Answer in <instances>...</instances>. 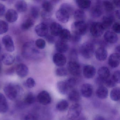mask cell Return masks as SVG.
Here are the masks:
<instances>
[{"label":"cell","instance_id":"58","mask_svg":"<svg viewBox=\"0 0 120 120\" xmlns=\"http://www.w3.org/2000/svg\"><path fill=\"white\" fill-rule=\"evenodd\" d=\"M116 16L119 19H120V12L118 10H117L116 12Z\"/></svg>","mask_w":120,"mask_h":120},{"label":"cell","instance_id":"30","mask_svg":"<svg viewBox=\"0 0 120 120\" xmlns=\"http://www.w3.org/2000/svg\"><path fill=\"white\" fill-rule=\"evenodd\" d=\"M15 61V57L12 55L5 53L2 56V61L5 65L10 66L14 64Z\"/></svg>","mask_w":120,"mask_h":120},{"label":"cell","instance_id":"45","mask_svg":"<svg viewBox=\"0 0 120 120\" xmlns=\"http://www.w3.org/2000/svg\"><path fill=\"white\" fill-rule=\"evenodd\" d=\"M35 44L37 48L39 49H44L46 45L45 41L42 38H39L36 40L35 42Z\"/></svg>","mask_w":120,"mask_h":120},{"label":"cell","instance_id":"19","mask_svg":"<svg viewBox=\"0 0 120 120\" xmlns=\"http://www.w3.org/2000/svg\"><path fill=\"white\" fill-rule=\"evenodd\" d=\"M95 57L98 61H102L107 58L108 52L104 47H101L97 49L95 52Z\"/></svg>","mask_w":120,"mask_h":120},{"label":"cell","instance_id":"40","mask_svg":"<svg viewBox=\"0 0 120 120\" xmlns=\"http://www.w3.org/2000/svg\"><path fill=\"white\" fill-rule=\"evenodd\" d=\"M60 9H62L66 11L70 15L74 13V8L73 6L70 4L67 3H64L62 4Z\"/></svg>","mask_w":120,"mask_h":120},{"label":"cell","instance_id":"4","mask_svg":"<svg viewBox=\"0 0 120 120\" xmlns=\"http://www.w3.org/2000/svg\"><path fill=\"white\" fill-rule=\"evenodd\" d=\"M87 26L84 21H76L71 25V30L73 33L82 36L86 34Z\"/></svg>","mask_w":120,"mask_h":120},{"label":"cell","instance_id":"33","mask_svg":"<svg viewBox=\"0 0 120 120\" xmlns=\"http://www.w3.org/2000/svg\"><path fill=\"white\" fill-rule=\"evenodd\" d=\"M78 7L82 10L88 9L91 5V2L88 0H78L76 1Z\"/></svg>","mask_w":120,"mask_h":120},{"label":"cell","instance_id":"59","mask_svg":"<svg viewBox=\"0 0 120 120\" xmlns=\"http://www.w3.org/2000/svg\"><path fill=\"white\" fill-rule=\"evenodd\" d=\"M116 53H118V54H120V47L119 45H118L116 47Z\"/></svg>","mask_w":120,"mask_h":120},{"label":"cell","instance_id":"5","mask_svg":"<svg viewBox=\"0 0 120 120\" xmlns=\"http://www.w3.org/2000/svg\"><path fill=\"white\" fill-rule=\"evenodd\" d=\"M82 111L81 105L78 103L73 104L69 108L67 116L68 119L75 120L81 115Z\"/></svg>","mask_w":120,"mask_h":120},{"label":"cell","instance_id":"18","mask_svg":"<svg viewBox=\"0 0 120 120\" xmlns=\"http://www.w3.org/2000/svg\"><path fill=\"white\" fill-rule=\"evenodd\" d=\"M15 71L17 75L21 78H24L28 74V68L26 64H18L15 68Z\"/></svg>","mask_w":120,"mask_h":120},{"label":"cell","instance_id":"32","mask_svg":"<svg viewBox=\"0 0 120 120\" xmlns=\"http://www.w3.org/2000/svg\"><path fill=\"white\" fill-rule=\"evenodd\" d=\"M68 102L66 100H61L59 101L56 105V109L60 112L66 111L68 108Z\"/></svg>","mask_w":120,"mask_h":120},{"label":"cell","instance_id":"2","mask_svg":"<svg viewBox=\"0 0 120 120\" xmlns=\"http://www.w3.org/2000/svg\"><path fill=\"white\" fill-rule=\"evenodd\" d=\"M21 90V88L19 85L12 83L7 84L4 88L5 94L11 100H16L19 96Z\"/></svg>","mask_w":120,"mask_h":120},{"label":"cell","instance_id":"60","mask_svg":"<svg viewBox=\"0 0 120 120\" xmlns=\"http://www.w3.org/2000/svg\"><path fill=\"white\" fill-rule=\"evenodd\" d=\"M2 61L0 60V73H1L2 71Z\"/></svg>","mask_w":120,"mask_h":120},{"label":"cell","instance_id":"47","mask_svg":"<svg viewBox=\"0 0 120 120\" xmlns=\"http://www.w3.org/2000/svg\"><path fill=\"white\" fill-rule=\"evenodd\" d=\"M38 117L37 116L34 114H26L24 115L22 118V120H37Z\"/></svg>","mask_w":120,"mask_h":120},{"label":"cell","instance_id":"17","mask_svg":"<svg viewBox=\"0 0 120 120\" xmlns=\"http://www.w3.org/2000/svg\"><path fill=\"white\" fill-rule=\"evenodd\" d=\"M120 54L114 53L111 54L109 57L108 64L109 66L112 68L118 67L120 64Z\"/></svg>","mask_w":120,"mask_h":120},{"label":"cell","instance_id":"7","mask_svg":"<svg viewBox=\"0 0 120 120\" xmlns=\"http://www.w3.org/2000/svg\"><path fill=\"white\" fill-rule=\"evenodd\" d=\"M67 71L72 75L79 76L81 73L80 64L76 61H70L67 64Z\"/></svg>","mask_w":120,"mask_h":120},{"label":"cell","instance_id":"55","mask_svg":"<svg viewBox=\"0 0 120 120\" xmlns=\"http://www.w3.org/2000/svg\"><path fill=\"white\" fill-rule=\"evenodd\" d=\"M93 120H106V119L102 116L97 115L94 117Z\"/></svg>","mask_w":120,"mask_h":120},{"label":"cell","instance_id":"23","mask_svg":"<svg viewBox=\"0 0 120 120\" xmlns=\"http://www.w3.org/2000/svg\"><path fill=\"white\" fill-rule=\"evenodd\" d=\"M50 28L51 35L54 36H59L63 29L62 26L56 22H52L50 24Z\"/></svg>","mask_w":120,"mask_h":120},{"label":"cell","instance_id":"3","mask_svg":"<svg viewBox=\"0 0 120 120\" xmlns=\"http://www.w3.org/2000/svg\"><path fill=\"white\" fill-rule=\"evenodd\" d=\"M95 46L90 42H86L81 45L80 48V52L81 56L85 59H89L94 54Z\"/></svg>","mask_w":120,"mask_h":120},{"label":"cell","instance_id":"20","mask_svg":"<svg viewBox=\"0 0 120 120\" xmlns=\"http://www.w3.org/2000/svg\"><path fill=\"white\" fill-rule=\"evenodd\" d=\"M5 17L6 20L8 22L12 23L17 21L19 15L16 10L13 9H10L7 11Z\"/></svg>","mask_w":120,"mask_h":120},{"label":"cell","instance_id":"21","mask_svg":"<svg viewBox=\"0 0 120 120\" xmlns=\"http://www.w3.org/2000/svg\"><path fill=\"white\" fill-rule=\"evenodd\" d=\"M98 78L105 81L110 77V71L109 69L106 67H100L98 71Z\"/></svg>","mask_w":120,"mask_h":120},{"label":"cell","instance_id":"34","mask_svg":"<svg viewBox=\"0 0 120 120\" xmlns=\"http://www.w3.org/2000/svg\"><path fill=\"white\" fill-rule=\"evenodd\" d=\"M111 99L114 101H119L120 99V90L118 87H115L111 90L110 94Z\"/></svg>","mask_w":120,"mask_h":120},{"label":"cell","instance_id":"13","mask_svg":"<svg viewBox=\"0 0 120 120\" xmlns=\"http://www.w3.org/2000/svg\"><path fill=\"white\" fill-rule=\"evenodd\" d=\"M52 60L54 64L58 67H62L64 66L67 62L66 56L61 53H56L53 56Z\"/></svg>","mask_w":120,"mask_h":120},{"label":"cell","instance_id":"38","mask_svg":"<svg viewBox=\"0 0 120 120\" xmlns=\"http://www.w3.org/2000/svg\"><path fill=\"white\" fill-rule=\"evenodd\" d=\"M74 16L76 21H84L85 17V14L82 10L78 9L74 12Z\"/></svg>","mask_w":120,"mask_h":120},{"label":"cell","instance_id":"16","mask_svg":"<svg viewBox=\"0 0 120 120\" xmlns=\"http://www.w3.org/2000/svg\"><path fill=\"white\" fill-rule=\"evenodd\" d=\"M70 16L68 12L62 9H60L56 13V18L57 20L64 23H67L68 21Z\"/></svg>","mask_w":120,"mask_h":120},{"label":"cell","instance_id":"8","mask_svg":"<svg viewBox=\"0 0 120 120\" xmlns=\"http://www.w3.org/2000/svg\"><path fill=\"white\" fill-rule=\"evenodd\" d=\"M38 102L44 105H48L52 102V97L50 94L46 90H42L40 92L37 97Z\"/></svg>","mask_w":120,"mask_h":120},{"label":"cell","instance_id":"25","mask_svg":"<svg viewBox=\"0 0 120 120\" xmlns=\"http://www.w3.org/2000/svg\"><path fill=\"white\" fill-rule=\"evenodd\" d=\"M8 104L5 96L0 93V113H5L8 111Z\"/></svg>","mask_w":120,"mask_h":120},{"label":"cell","instance_id":"9","mask_svg":"<svg viewBox=\"0 0 120 120\" xmlns=\"http://www.w3.org/2000/svg\"><path fill=\"white\" fill-rule=\"evenodd\" d=\"M2 42L8 52H11L14 51V44L11 36L9 35L4 36L2 38Z\"/></svg>","mask_w":120,"mask_h":120},{"label":"cell","instance_id":"10","mask_svg":"<svg viewBox=\"0 0 120 120\" xmlns=\"http://www.w3.org/2000/svg\"><path fill=\"white\" fill-rule=\"evenodd\" d=\"M35 30L36 34L40 37H45L48 35V26L45 23H42L38 24L36 26Z\"/></svg>","mask_w":120,"mask_h":120},{"label":"cell","instance_id":"28","mask_svg":"<svg viewBox=\"0 0 120 120\" xmlns=\"http://www.w3.org/2000/svg\"><path fill=\"white\" fill-rule=\"evenodd\" d=\"M80 94L77 90H72L68 95V99L72 102L76 103L80 101Z\"/></svg>","mask_w":120,"mask_h":120},{"label":"cell","instance_id":"51","mask_svg":"<svg viewBox=\"0 0 120 120\" xmlns=\"http://www.w3.org/2000/svg\"><path fill=\"white\" fill-rule=\"evenodd\" d=\"M113 31L116 34H119L120 32V24L118 22H115L112 25Z\"/></svg>","mask_w":120,"mask_h":120},{"label":"cell","instance_id":"61","mask_svg":"<svg viewBox=\"0 0 120 120\" xmlns=\"http://www.w3.org/2000/svg\"><path fill=\"white\" fill-rule=\"evenodd\" d=\"M1 50V45H0V50Z\"/></svg>","mask_w":120,"mask_h":120},{"label":"cell","instance_id":"46","mask_svg":"<svg viewBox=\"0 0 120 120\" xmlns=\"http://www.w3.org/2000/svg\"><path fill=\"white\" fill-rule=\"evenodd\" d=\"M25 83L26 86L30 88L34 87L36 85V82L35 80L33 78L31 77L27 79Z\"/></svg>","mask_w":120,"mask_h":120},{"label":"cell","instance_id":"41","mask_svg":"<svg viewBox=\"0 0 120 120\" xmlns=\"http://www.w3.org/2000/svg\"><path fill=\"white\" fill-rule=\"evenodd\" d=\"M67 85L69 90L73 89L76 85L77 80L74 78H71L65 81Z\"/></svg>","mask_w":120,"mask_h":120},{"label":"cell","instance_id":"57","mask_svg":"<svg viewBox=\"0 0 120 120\" xmlns=\"http://www.w3.org/2000/svg\"><path fill=\"white\" fill-rule=\"evenodd\" d=\"M113 3L116 7L119 8L120 7V1L119 0H113Z\"/></svg>","mask_w":120,"mask_h":120},{"label":"cell","instance_id":"31","mask_svg":"<svg viewBox=\"0 0 120 120\" xmlns=\"http://www.w3.org/2000/svg\"><path fill=\"white\" fill-rule=\"evenodd\" d=\"M15 7L18 12L23 13L27 10L28 5L25 1L19 0L16 2L15 4Z\"/></svg>","mask_w":120,"mask_h":120},{"label":"cell","instance_id":"48","mask_svg":"<svg viewBox=\"0 0 120 120\" xmlns=\"http://www.w3.org/2000/svg\"><path fill=\"white\" fill-rule=\"evenodd\" d=\"M116 83L112 80V79L109 78L105 81L104 84L107 87L111 88L115 87L116 86Z\"/></svg>","mask_w":120,"mask_h":120},{"label":"cell","instance_id":"36","mask_svg":"<svg viewBox=\"0 0 120 120\" xmlns=\"http://www.w3.org/2000/svg\"><path fill=\"white\" fill-rule=\"evenodd\" d=\"M35 24L34 19L32 18L27 19L21 25V28L22 30H28L33 26Z\"/></svg>","mask_w":120,"mask_h":120},{"label":"cell","instance_id":"37","mask_svg":"<svg viewBox=\"0 0 120 120\" xmlns=\"http://www.w3.org/2000/svg\"><path fill=\"white\" fill-rule=\"evenodd\" d=\"M36 100L34 94L30 92L28 93L25 97L24 100V104L26 105H30L33 104Z\"/></svg>","mask_w":120,"mask_h":120},{"label":"cell","instance_id":"52","mask_svg":"<svg viewBox=\"0 0 120 120\" xmlns=\"http://www.w3.org/2000/svg\"><path fill=\"white\" fill-rule=\"evenodd\" d=\"M45 38L48 42L50 44H53L55 42V38L52 35H48L45 37Z\"/></svg>","mask_w":120,"mask_h":120},{"label":"cell","instance_id":"11","mask_svg":"<svg viewBox=\"0 0 120 120\" xmlns=\"http://www.w3.org/2000/svg\"><path fill=\"white\" fill-rule=\"evenodd\" d=\"M43 11L41 13L42 17L47 18L50 16V14L53 9V5L49 1H45L42 4Z\"/></svg>","mask_w":120,"mask_h":120},{"label":"cell","instance_id":"27","mask_svg":"<svg viewBox=\"0 0 120 120\" xmlns=\"http://www.w3.org/2000/svg\"><path fill=\"white\" fill-rule=\"evenodd\" d=\"M114 18L112 15H107L104 16L102 18V25L105 29L109 28L113 24L114 22Z\"/></svg>","mask_w":120,"mask_h":120},{"label":"cell","instance_id":"54","mask_svg":"<svg viewBox=\"0 0 120 120\" xmlns=\"http://www.w3.org/2000/svg\"><path fill=\"white\" fill-rule=\"evenodd\" d=\"M15 70V67H12L8 69L7 71H6L5 74L7 75H12L14 73Z\"/></svg>","mask_w":120,"mask_h":120},{"label":"cell","instance_id":"24","mask_svg":"<svg viewBox=\"0 0 120 120\" xmlns=\"http://www.w3.org/2000/svg\"><path fill=\"white\" fill-rule=\"evenodd\" d=\"M102 9L100 1H98L97 4L92 8L91 14L94 18H98L102 14Z\"/></svg>","mask_w":120,"mask_h":120},{"label":"cell","instance_id":"44","mask_svg":"<svg viewBox=\"0 0 120 120\" xmlns=\"http://www.w3.org/2000/svg\"><path fill=\"white\" fill-rule=\"evenodd\" d=\"M102 5L105 9L106 11L109 12L113 11V3H112L110 1H103L102 2Z\"/></svg>","mask_w":120,"mask_h":120},{"label":"cell","instance_id":"42","mask_svg":"<svg viewBox=\"0 0 120 120\" xmlns=\"http://www.w3.org/2000/svg\"><path fill=\"white\" fill-rule=\"evenodd\" d=\"M40 10L38 8L34 6L32 7L30 9V14L32 19H36L39 17Z\"/></svg>","mask_w":120,"mask_h":120},{"label":"cell","instance_id":"43","mask_svg":"<svg viewBox=\"0 0 120 120\" xmlns=\"http://www.w3.org/2000/svg\"><path fill=\"white\" fill-rule=\"evenodd\" d=\"M55 73L57 76L60 77L66 76L68 75V71L64 67H61L57 69Z\"/></svg>","mask_w":120,"mask_h":120},{"label":"cell","instance_id":"39","mask_svg":"<svg viewBox=\"0 0 120 120\" xmlns=\"http://www.w3.org/2000/svg\"><path fill=\"white\" fill-rule=\"evenodd\" d=\"M9 29L8 23L5 21L0 19V35L7 32Z\"/></svg>","mask_w":120,"mask_h":120},{"label":"cell","instance_id":"12","mask_svg":"<svg viewBox=\"0 0 120 120\" xmlns=\"http://www.w3.org/2000/svg\"><path fill=\"white\" fill-rule=\"evenodd\" d=\"M96 70L94 66L91 65H86L84 66L83 69V76L87 79L92 78L95 75Z\"/></svg>","mask_w":120,"mask_h":120},{"label":"cell","instance_id":"49","mask_svg":"<svg viewBox=\"0 0 120 120\" xmlns=\"http://www.w3.org/2000/svg\"><path fill=\"white\" fill-rule=\"evenodd\" d=\"M112 80L116 83L120 82V72L119 71H116L113 74L112 76Z\"/></svg>","mask_w":120,"mask_h":120},{"label":"cell","instance_id":"26","mask_svg":"<svg viewBox=\"0 0 120 120\" xmlns=\"http://www.w3.org/2000/svg\"><path fill=\"white\" fill-rule=\"evenodd\" d=\"M97 97L101 99H106L108 96V90L104 86H99L96 92Z\"/></svg>","mask_w":120,"mask_h":120},{"label":"cell","instance_id":"29","mask_svg":"<svg viewBox=\"0 0 120 120\" xmlns=\"http://www.w3.org/2000/svg\"><path fill=\"white\" fill-rule=\"evenodd\" d=\"M57 88L59 93L62 95L66 94L70 90L67 85L65 81H61L57 82Z\"/></svg>","mask_w":120,"mask_h":120},{"label":"cell","instance_id":"53","mask_svg":"<svg viewBox=\"0 0 120 120\" xmlns=\"http://www.w3.org/2000/svg\"><path fill=\"white\" fill-rule=\"evenodd\" d=\"M6 11V7L3 4L0 3V17L4 14Z\"/></svg>","mask_w":120,"mask_h":120},{"label":"cell","instance_id":"1","mask_svg":"<svg viewBox=\"0 0 120 120\" xmlns=\"http://www.w3.org/2000/svg\"><path fill=\"white\" fill-rule=\"evenodd\" d=\"M38 49L34 42H27L23 46L22 54L25 58L35 59H36L37 55L40 53Z\"/></svg>","mask_w":120,"mask_h":120},{"label":"cell","instance_id":"14","mask_svg":"<svg viewBox=\"0 0 120 120\" xmlns=\"http://www.w3.org/2000/svg\"><path fill=\"white\" fill-rule=\"evenodd\" d=\"M80 91L83 97L85 98H90L93 93V87L90 83H84L81 86Z\"/></svg>","mask_w":120,"mask_h":120},{"label":"cell","instance_id":"15","mask_svg":"<svg viewBox=\"0 0 120 120\" xmlns=\"http://www.w3.org/2000/svg\"><path fill=\"white\" fill-rule=\"evenodd\" d=\"M104 37L105 42L110 44L116 43L119 40L118 36L116 34L111 30L106 31Z\"/></svg>","mask_w":120,"mask_h":120},{"label":"cell","instance_id":"50","mask_svg":"<svg viewBox=\"0 0 120 120\" xmlns=\"http://www.w3.org/2000/svg\"><path fill=\"white\" fill-rule=\"evenodd\" d=\"M81 40V36L79 35L78 34L73 33L71 35V40L73 42L75 43H79Z\"/></svg>","mask_w":120,"mask_h":120},{"label":"cell","instance_id":"6","mask_svg":"<svg viewBox=\"0 0 120 120\" xmlns=\"http://www.w3.org/2000/svg\"><path fill=\"white\" fill-rule=\"evenodd\" d=\"M105 29L100 22H93L91 25L90 27V34L95 38L101 37L104 33Z\"/></svg>","mask_w":120,"mask_h":120},{"label":"cell","instance_id":"22","mask_svg":"<svg viewBox=\"0 0 120 120\" xmlns=\"http://www.w3.org/2000/svg\"><path fill=\"white\" fill-rule=\"evenodd\" d=\"M55 48L59 53L62 54L66 52L69 49V46L66 42L59 40L55 43Z\"/></svg>","mask_w":120,"mask_h":120},{"label":"cell","instance_id":"35","mask_svg":"<svg viewBox=\"0 0 120 120\" xmlns=\"http://www.w3.org/2000/svg\"><path fill=\"white\" fill-rule=\"evenodd\" d=\"M71 32L68 29H63L59 36L60 40L66 42L67 41L71 40Z\"/></svg>","mask_w":120,"mask_h":120},{"label":"cell","instance_id":"56","mask_svg":"<svg viewBox=\"0 0 120 120\" xmlns=\"http://www.w3.org/2000/svg\"><path fill=\"white\" fill-rule=\"evenodd\" d=\"M75 120H88V118L84 115H80Z\"/></svg>","mask_w":120,"mask_h":120}]
</instances>
